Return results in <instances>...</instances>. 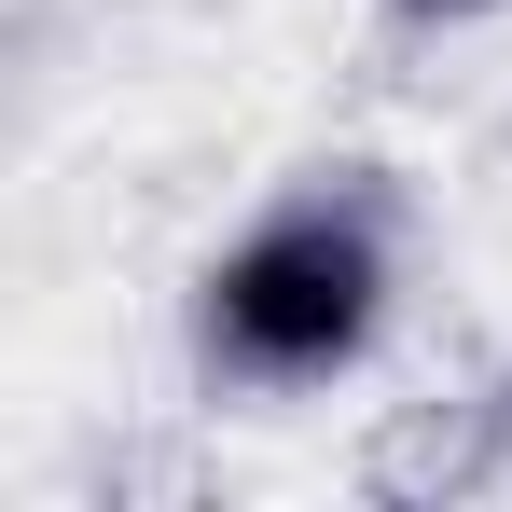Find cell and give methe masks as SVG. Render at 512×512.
<instances>
[{
  "instance_id": "6da1fadb",
  "label": "cell",
  "mask_w": 512,
  "mask_h": 512,
  "mask_svg": "<svg viewBox=\"0 0 512 512\" xmlns=\"http://www.w3.org/2000/svg\"><path fill=\"white\" fill-rule=\"evenodd\" d=\"M402 277V194L388 167H305L236 250L194 277V346L236 388H319L388 333Z\"/></svg>"
},
{
  "instance_id": "7a4b0ae2",
  "label": "cell",
  "mask_w": 512,
  "mask_h": 512,
  "mask_svg": "<svg viewBox=\"0 0 512 512\" xmlns=\"http://www.w3.org/2000/svg\"><path fill=\"white\" fill-rule=\"evenodd\" d=\"M499 485H512V360L374 457V499H499Z\"/></svg>"
},
{
  "instance_id": "3957f363",
  "label": "cell",
  "mask_w": 512,
  "mask_h": 512,
  "mask_svg": "<svg viewBox=\"0 0 512 512\" xmlns=\"http://www.w3.org/2000/svg\"><path fill=\"white\" fill-rule=\"evenodd\" d=\"M402 28H471V14H499V0H388Z\"/></svg>"
}]
</instances>
